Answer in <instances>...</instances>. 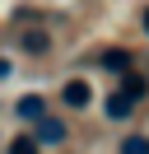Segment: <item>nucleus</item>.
Listing matches in <instances>:
<instances>
[{
	"label": "nucleus",
	"mask_w": 149,
	"mask_h": 154,
	"mask_svg": "<svg viewBox=\"0 0 149 154\" xmlns=\"http://www.w3.org/2000/svg\"><path fill=\"white\" fill-rule=\"evenodd\" d=\"M117 154H149V135H126L117 145Z\"/></svg>",
	"instance_id": "nucleus-8"
},
{
	"label": "nucleus",
	"mask_w": 149,
	"mask_h": 154,
	"mask_svg": "<svg viewBox=\"0 0 149 154\" xmlns=\"http://www.w3.org/2000/svg\"><path fill=\"white\" fill-rule=\"evenodd\" d=\"M5 75H9V61H5V56H0V79H5Z\"/></svg>",
	"instance_id": "nucleus-11"
},
{
	"label": "nucleus",
	"mask_w": 149,
	"mask_h": 154,
	"mask_svg": "<svg viewBox=\"0 0 149 154\" xmlns=\"http://www.w3.org/2000/svg\"><path fill=\"white\" fill-rule=\"evenodd\" d=\"M140 33H144V38H149V5H144V10H140Z\"/></svg>",
	"instance_id": "nucleus-10"
},
{
	"label": "nucleus",
	"mask_w": 149,
	"mask_h": 154,
	"mask_svg": "<svg viewBox=\"0 0 149 154\" xmlns=\"http://www.w3.org/2000/svg\"><path fill=\"white\" fill-rule=\"evenodd\" d=\"M14 42H19V51H23V56H47V51H51V38H47L42 28H23V33H14Z\"/></svg>",
	"instance_id": "nucleus-3"
},
{
	"label": "nucleus",
	"mask_w": 149,
	"mask_h": 154,
	"mask_svg": "<svg viewBox=\"0 0 149 154\" xmlns=\"http://www.w3.org/2000/svg\"><path fill=\"white\" fill-rule=\"evenodd\" d=\"M98 66L126 75V70H135V56H130V51H121V47H107V51H98Z\"/></svg>",
	"instance_id": "nucleus-5"
},
{
	"label": "nucleus",
	"mask_w": 149,
	"mask_h": 154,
	"mask_svg": "<svg viewBox=\"0 0 149 154\" xmlns=\"http://www.w3.org/2000/svg\"><path fill=\"white\" fill-rule=\"evenodd\" d=\"M56 98H61V107H70V112H89L93 107V84L79 75H70L61 89H56Z\"/></svg>",
	"instance_id": "nucleus-1"
},
{
	"label": "nucleus",
	"mask_w": 149,
	"mask_h": 154,
	"mask_svg": "<svg viewBox=\"0 0 149 154\" xmlns=\"http://www.w3.org/2000/svg\"><path fill=\"white\" fill-rule=\"evenodd\" d=\"M135 107H140V98H130L126 89H117V94L102 103V117H107V122H130V112H135Z\"/></svg>",
	"instance_id": "nucleus-2"
},
{
	"label": "nucleus",
	"mask_w": 149,
	"mask_h": 154,
	"mask_svg": "<svg viewBox=\"0 0 149 154\" xmlns=\"http://www.w3.org/2000/svg\"><path fill=\"white\" fill-rule=\"evenodd\" d=\"M121 89H126L130 98H144V94H149V79H144V75H126V79H121Z\"/></svg>",
	"instance_id": "nucleus-9"
},
{
	"label": "nucleus",
	"mask_w": 149,
	"mask_h": 154,
	"mask_svg": "<svg viewBox=\"0 0 149 154\" xmlns=\"http://www.w3.org/2000/svg\"><path fill=\"white\" fill-rule=\"evenodd\" d=\"M65 140H70V126L61 117H42L37 122V145H65Z\"/></svg>",
	"instance_id": "nucleus-4"
},
{
	"label": "nucleus",
	"mask_w": 149,
	"mask_h": 154,
	"mask_svg": "<svg viewBox=\"0 0 149 154\" xmlns=\"http://www.w3.org/2000/svg\"><path fill=\"white\" fill-rule=\"evenodd\" d=\"M37 149H42V145H37V135H14L5 154H37Z\"/></svg>",
	"instance_id": "nucleus-7"
},
{
	"label": "nucleus",
	"mask_w": 149,
	"mask_h": 154,
	"mask_svg": "<svg viewBox=\"0 0 149 154\" xmlns=\"http://www.w3.org/2000/svg\"><path fill=\"white\" fill-rule=\"evenodd\" d=\"M14 117H23V122H42L47 117V98H37V94H23L14 103Z\"/></svg>",
	"instance_id": "nucleus-6"
}]
</instances>
